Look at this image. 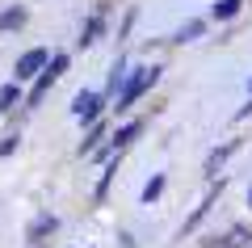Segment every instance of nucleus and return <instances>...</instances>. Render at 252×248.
<instances>
[{
    "label": "nucleus",
    "mask_w": 252,
    "mask_h": 248,
    "mask_svg": "<svg viewBox=\"0 0 252 248\" xmlns=\"http://www.w3.org/2000/svg\"><path fill=\"white\" fill-rule=\"evenodd\" d=\"M46 63H51V55H46L42 46H34V51H26V55L17 59V80H30V76L38 80V76L46 71Z\"/></svg>",
    "instance_id": "nucleus-4"
},
{
    "label": "nucleus",
    "mask_w": 252,
    "mask_h": 248,
    "mask_svg": "<svg viewBox=\"0 0 252 248\" xmlns=\"http://www.w3.org/2000/svg\"><path fill=\"white\" fill-rule=\"evenodd\" d=\"M101 34H105V17H101V13H93V17L84 21V30H80V38H76V42H80V46H93Z\"/></svg>",
    "instance_id": "nucleus-7"
},
{
    "label": "nucleus",
    "mask_w": 252,
    "mask_h": 248,
    "mask_svg": "<svg viewBox=\"0 0 252 248\" xmlns=\"http://www.w3.org/2000/svg\"><path fill=\"white\" fill-rule=\"evenodd\" d=\"M101 139H105V126H93V131H89V139L80 143V156H84V151H93V147H97Z\"/></svg>",
    "instance_id": "nucleus-16"
},
{
    "label": "nucleus",
    "mask_w": 252,
    "mask_h": 248,
    "mask_svg": "<svg viewBox=\"0 0 252 248\" xmlns=\"http://www.w3.org/2000/svg\"><path fill=\"white\" fill-rule=\"evenodd\" d=\"M202 30H206V21H185V26H181L177 34H172V42H193V38H198Z\"/></svg>",
    "instance_id": "nucleus-13"
},
{
    "label": "nucleus",
    "mask_w": 252,
    "mask_h": 248,
    "mask_svg": "<svg viewBox=\"0 0 252 248\" xmlns=\"http://www.w3.org/2000/svg\"><path fill=\"white\" fill-rule=\"evenodd\" d=\"M101 101H105L101 93H89V89H80V93L72 97V114L80 118V122H97V114H101Z\"/></svg>",
    "instance_id": "nucleus-3"
},
{
    "label": "nucleus",
    "mask_w": 252,
    "mask_h": 248,
    "mask_svg": "<svg viewBox=\"0 0 252 248\" xmlns=\"http://www.w3.org/2000/svg\"><path fill=\"white\" fill-rule=\"evenodd\" d=\"M252 114V80H248V106H240V114H235V118H248Z\"/></svg>",
    "instance_id": "nucleus-18"
},
{
    "label": "nucleus",
    "mask_w": 252,
    "mask_h": 248,
    "mask_svg": "<svg viewBox=\"0 0 252 248\" xmlns=\"http://www.w3.org/2000/svg\"><path fill=\"white\" fill-rule=\"evenodd\" d=\"M235 147H240V139H227L223 147H215V151H210V156H206V169H202V173H206V177H219V169H223V164H227V156H231Z\"/></svg>",
    "instance_id": "nucleus-5"
},
{
    "label": "nucleus",
    "mask_w": 252,
    "mask_h": 248,
    "mask_svg": "<svg viewBox=\"0 0 252 248\" xmlns=\"http://www.w3.org/2000/svg\"><path fill=\"white\" fill-rule=\"evenodd\" d=\"M156 80H160V68H156V63H152V68H135V76H130V80L122 84V89H118V114L135 106V101L143 97L147 89H152Z\"/></svg>",
    "instance_id": "nucleus-1"
},
{
    "label": "nucleus",
    "mask_w": 252,
    "mask_h": 248,
    "mask_svg": "<svg viewBox=\"0 0 252 248\" xmlns=\"http://www.w3.org/2000/svg\"><path fill=\"white\" fill-rule=\"evenodd\" d=\"M219 189H223V185H219ZM219 189H210V194L202 198V206H198V211H193V214H189V219H185V227H181V236H185V231H193V227H198L202 219H206V211H210V206H215V198H219Z\"/></svg>",
    "instance_id": "nucleus-8"
},
{
    "label": "nucleus",
    "mask_w": 252,
    "mask_h": 248,
    "mask_svg": "<svg viewBox=\"0 0 252 248\" xmlns=\"http://www.w3.org/2000/svg\"><path fill=\"white\" fill-rule=\"evenodd\" d=\"M164 185H168V177H164V173H156V177H152V181H147V185H143V202H147V206H152V202H156V198H160V194H164Z\"/></svg>",
    "instance_id": "nucleus-12"
},
{
    "label": "nucleus",
    "mask_w": 252,
    "mask_h": 248,
    "mask_svg": "<svg viewBox=\"0 0 252 248\" xmlns=\"http://www.w3.org/2000/svg\"><path fill=\"white\" fill-rule=\"evenodd\" d=\"M17 143H21V135H4V143H0V156H13V151H17Z\"/></svg>",
    "instance_id": "nucleus-17"
},
{
    "label": "nucleus",
    "mask_w": 252,
    "mask_h": 248,
    "mask_svg": "<svg viewBox=\"0 0 252 248\" xmlns=\"http://www.w3.org/2000/svg\"><path fill=\"white\" fill-rule=\"evenodd\" d=\"M143 135V122H126V126H118L114 131V143H109V151H122V147H130V143Z\"/></svg>",
    "instance_id": "nucleus-6"
},
{
    "label": "nucleus",
    "mask_w": 252,
    "mask_h": 248,
    "mask_svg": "<svg viewBox=\"0 0 252 248\" xmlns=\"http://www.w3.org/2000/svg\"><path fill=\"white\" fill-rule=\"evenodd\" d=\"M244 248H252V240H248V244H244Z\"/></svg>",
    "instance_id": "nucleus-20"
},
{
    "label": "nucleus",
    "mask_w": 252,
    "mask_h": 248,
    "mask_svg": "<svg viewBox=\"0 0 252 248\" xmlns=\"http://www.w3.org/2000/svg\"><path fill=\"white\" fill-rule=\"evenodd\" d=\"M248 206H252V189H248Z\"/></svg>",
    "instance_id": "nucleus-19"
},
{
    "label": "nucleus",
    "mask_w": 252,
    "mask_h": 248,
    "mask_svg": "<svg viewBox=\"0 0 252 248\" xmlns=\"http://www.w3.org/2000/svg\"><path fill=\"white\" fill-rule=\"evenodd\" d=\"M240 9H244V0H215V9H210V13H215V21H231Z\"/></svg>",
    "instance_id": "nucleus-10"
},
{
    "label": "nucleus",
    "mask_w": 252,
    "mask_h": 248,
    "mask_svg": "<svg viewBox=\"0 0 252 248\" xmlns=\"http://www.w3.org/2000/svg\"><path fill=\"white\" fill-rule=\"evenodd\" d=\"M118 84H126V59L118 55L114 68H109V93H118Z\"/></svg>",
    "instance_id": "nucleus-14"
},
{
    "label": "nucleus",
    "mask_w": 252,
    "mask_h": 248,
    "mask_svg": "<svg viewBox=\"0 0 252 248\" xmlns=\"http://www.w3.org/2000/svg\"><path fill=\"white\" fill-rule=\"evenodd\" d=\"M26 26V9H4L0 13V34H4V30H21Z\"/></svg>",
    "instance_id": "nucleus-11"
},
{
    "label": "nucleus",
    "mask_w": 252,
    "mask_h": 248,
    "mask_svg": "<svg viewBox=\"0 0 252 248\" xmlns=\"http://www.w3.org/2000/svg\"><path fill=\"white\" fill-rule=\"evenodd\" d=\"M21 97V89H17V80H13V84H4V89H0V114H9L13 109V101Z\"/></svg>",
    "instance_id": "nucleus-15"
},
{
    "label": "nucleus",
    "mask_w": 252,
    "mask_h": 248,
    "mask_svg": "<svg viewBox=\"0 0 252 248\" xmlns=\"http://www.w3.org/2000/svg\"><path fill=\"white\" fill-rule=\"evenodd\" d=\"M55 227H59V219H55V214H38V219L30 223V240L38 244V240H42V236H51Z\"/></svg>",
    "instance_id": "nucleus-9"
},
{
    "label": "nucleus",
    "mask_w": 252,
    "mask_h": 248,
    "mask_svg": "<svg viewBox=\"0 0 252 248\" xmlns=\"http://www.w3.org/2000/svg\"><path fill=\"white\" fill-rule=\"evenodd\" d=\"M67 63H72V59H67L63 51H59V55H51V63H46V71H42V76L34 80V89H30V106H42V97L51 93V84H55V80L63 76V71H67Z\"/></svg>",
    "instance_id": "nucleus-2"
}]
</instances>
